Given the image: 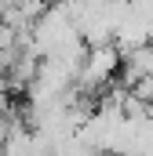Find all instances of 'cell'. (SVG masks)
Instances as JSON below:
<instances>
[{"mask_svg":"<svg viewBox=\"0 0 153 156\" xmlns=\"http://www.w3.org/2000/svg\"><path fill=\"white\" fill-rule=\"evenodd\" d=\"M84 69H88V73H84L88 83H102V80H110L113 69H117V51H113V47H91Z\"/></svg>","mask_w":153,"mask_h":156,"instance_id":"cell-1","label":"cell"}]
</instances>
